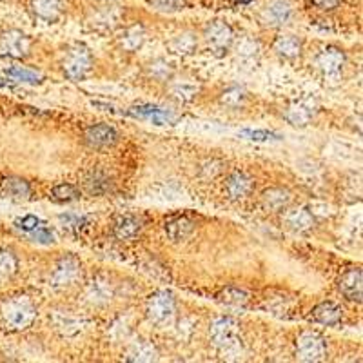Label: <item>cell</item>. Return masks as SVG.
<instances>
[{"instance_id": "4fadbf2b", "label": "cell", "mask_w": 363, "mask_h": 363, "mask_svg": "<svg viewBox=\"0 0 363 363\" xmlns=\"http://www.w3.org/2000/svg\"><path fill=\"white\" fill-rule=\"evenodd\" d=\"M51 322H53L55 329L62 333L64 336L79 335L80 330L86 327V320L79 314H74L73 311H55Z\"/></svg>"}, {"instance_id": "8fae6325", "label": "cell", "mask_w": 363, "mask_h": 363, "mask_svg": "<svg viewBox=\"0 0 363 363\" xmlns=\"http://www.w3.org/2000/svg\"><path fill=\"white\" fill-rule=\"evenodd\" d=\"M115 294V285L106 274H96L86 287V298L93 306H106Z\"/></svg>"}, {"instance_id": "83f0119b", "label": "cell", "mask_w": 363, "mask_h": 363, "mask_svg": "<svg viewBox=\"0 0 363 363\" xmlns=\"http://www.w3.org/2000/svg\"><path fill=\"white\" fill-rule=\"evenodd\" d=\"M167 48H169L174 55L187 57V55H193L194 51L199 50V37H196L193 31H184V33H178L177 37L171 38Z\"/></svg>"}, {"instance_id": "bcb514c9", "label": "cell", "mask_w": 363, "mask_h": 363, "mask_svg": "<svg viewBox=\"0 0 363 363\" xmlns=\"http://www.w3.org/2000/svg\"><path fill=\"white\" fill-rule=\"evenodd\" d=\"M13 84H15V82L9 79L8 74H0V87H11Z\"/></svg>"}, {"instance_id": "ee69618b", "label": "cell", "mask_w": 363, "mask_h": 363, "mask_svg": "<svg viewBox=\"0 0 363 363\" xmlns=\"http://www.w3.org/2000/svg\"><path fill=\"white\" fill-rule=\"evenodd\" d=\"M220 171H222V162L218 160H207L202 165V174L206 178H215L216 174H220Z\"/></svg>"}, {"instance_id": "44dd1931", "label": "cell", "mask_w": 363, "mask_h": 363, "mask_svg": "<svg viewBox=\"0 0 363 363\" xmlns=\"http://www.w3.org/2000/svg\"><path fill=\"white\" fill-rule=\"evenodd\" d=\"M285 225L293 229V231L303 233L313 229L314 225V215L313 211H309L307 207H296V209H291L285 213L284 218Z\"/></svg>"}, {"instance_id": "f546056e", "label": "cell", "mask_w": 363, "mask_h": 363, "mask_svg": "<svg viewBox=\"0 0 363 363\" xmlns=\"http://www.w3.org/2000/svg\"><path fill=\"white\" fill-rule=\"evenodd\" d=\"M274 51H277L280 57L284 58H298L301 55V40L294 35H280V37L274 40Z\"/></svg>"}, {"instance_id": "277c9868", "label": "cell", "mask_w": 363, "mask_h": 363, "mask_svg": "<svg viewBox=\"0 0 363 363\" xmlns=\"http://www.w3.org/2000/svg\"><path fill=\"white\" fill-rule=\"evenodd\" d=\"M145 313H147L149 322H153L155 325L162 327L173 322L174 314H177L173 293L162 289L151 294L147 303H145Z\"/></svg>"}, {"instance_id": "4dcf8cb0", "label": "cell", "mask_w": 363, "mask_h": 363, "mask_svg": "<svg viewBox=\"0 0 363 363\" xmlns=\"http://www.w3.org/2000/svg\"><path fill=\"white\" fill-rule=\"evenodd\" d=\"M84 186L91 194H106L111 189V178L104 171H91L84 180Z\"/></svg>"}, {"instance_id": "5b68a950", "label": "cell", "mask_w": 363, "mask_h": 363, "mask_svg": "<svg viewBox=\"0 0 363 363\" xmlns=\"http://www.w3.org/2000/svg\"><path fill=\"white\" fill-rule=\"evenodd\" d=\"M327 356V343L322 335L306 330L296 338V358L300 362H322Z\"/></svg>"}, {"instance_id": "9c48e42d", "label": "cell", "mask_w": 363, "mask_h": 363, "mask_svg": "<svg viewBox=\"0 0 363 363\" xmlns=\"http://www.w3.org/2000/svg\"><path fill=\"white\" fill-rule=\"evenodd\" d=\"M125 115L133 116V118L138 120H147L155 125H171L174 124L177 115L174 111L167 108H162V106H153V104H140V106H133L125 111Z\"/></svg>"}, {"instance_id": "7a4b0ae2", "label": "cell", "mask_w": 363, "mask_h": 363, "mask_svg": "<svg viewBox=\"0 0 363 363\" xmlns=\"http://www.w3.org/2000/svg\"><path fill=\"white\" fill-rule=\"evenodd\" d=\"M211 340L215 343L218 351L227 356H238L242 351V340H240V327L238 322L231 316L216 318L211 323Z\"/></svg>"}, {"instance_id": "d6986e66", "label": "cell", "mask_w": 363, "mask_h": 363, "mask_svg": "<svg viewBox=\"0 0 363 363\" xmlns=\"http://www.w3.org/2000/svg\"><path fill=\"white\" fill-rule=\"evenodd\" d=\"M31 11L42 22H57L64 11L62 0H31Z\"/></svg>"}, {"instance_id": "603a6c76", "label": "cell", "mask_w": 363, "mask_h": 363, "mask_svg": "<svg viewBox=\"0 0 363 363\" xmlns=\"http://www.w3.org/2000/svg\"><path fill=\"white\" fill-rule=\"evenodd\" d=\"M340 291L351 301H362V271L349 269L340 280Z\"/></svg>"}, {"instance_id": "1f68e13d", "label": "cell", "mask_w": 363, "mask_h": 363, "mask_svg": "<svg viewBox=\"0 0 363 363\" xmlns=\"http://www.w3.org/2000/svg\"><path fill=\"white\" fill-rule=\"evenodd\" d=\"M147 74L157 82H169L174 74L173 64L164 60V58H157L153 62L147 64Z\"/></svg>"}, {"instance_id": "ba28073f", "label": "cell", "mask_w": 363, "mask_h": 363, "mask_svg": "<svg viewBox=\"0 0 363 363\" xmlns=\"http://www.w3.org/2000/svg\"><path fill=\"white\" fill-rule=\"evenodd\" d=\"M80 274V260L74 255L60 256L51 272V285L55 289L69 287Z\"/></svg>"}, {"instance_id": "30bf717a", "label": "cell", "mask_w": 363, "mask_h": 363, "mask_svg": "<svg viewBox=\"0 0 363 363\" xmlns=\"http://www.w3.org/2000/svg\"><path fill=\"white\" fill-rule=\"evenodd\" d=\"M343 64H345V55H343L342 50L335 48V45L325 48L316 58L318 69L322 71L325 79H338L343 69Z\"/></svg>"}, {"instance_id": "9a60e30c", "label": "cell", "mask_w": 363, "mask_h": 363, "mask_svg": "<svg viewBox=\"0 0 363 363\" xmlns=\"http://www.w3.org/2000/svg\"><path fill=\"white\" fill-rule=\"evenodd\" d=\"M164 229L171 242H184V240L193 235L194 229H196V223L189 216H173V218L165 222Z\"/></svg>"}, {"instance_id": "836d02e7", "label": "cell", "mask_w": 363, "mask_h": 363, "mask_svg": "<svg viewBox=\"0 0 363 363\" xmlns=\"http://www.w3.org/2000/svg\"><path fill=\"white\" fill-rule=\"evenodd\" d=\"M245 99H247V93H245L244 87L233 86L223 91L222 96H220V102L229 109H240L245 104Z\"/></svg>"}, {"instance_id": "8992f818", "label": "cell", "mask_w": 363, "mask_h": 363, "mask_svg": "<svg viewBox=\"0 0 363 363\" xmlns=\"http://www.w3.org/2000/svg\"><path fill=\"white\" fill-rule=\"evenodd\" d=\"M203 37H206L211 51H213L216 57H222V55H225L227 51H229V48L233 45V40H235L233 28L223 21L209 22L206 28V31H203Z\"/></svg>"}, {"instance_id": "e575fe53", "label": "cell", "mask_w": 363, "mask_h": 363, "mask_svg": "<svg viewBox=\"0 0 363 363\" xmlns=\"http://www.w3.org/2000/svg\"><path fill=\"white\" fill-rule=\"evenodd\" d=\"M60 225L69 233H80L89 225V216L86 215H77V213H64L58 216Z\"/></svg>"}, {"instance_id": "60d3db41", "label": "cell", "mask_w": 363, "mask_h": 363, "mask_svg": "<svg viewBox=\"0 0 363 363\" xmlns=\"http://www.w3.org/2000/svg\"><path fill=\"white\" fill-rule=\"evenodd\" d=\"M29 238L33 240V242H37V244H44V245H50V244H55V233L51 231L50 227H45V223H42L40 227H37L35 231L29 233Z\"/></svg>"}, {"instance_id": "7c38bea8", "label": "cell", "mask_w": 363, "mask_h": 363, "mask_svg": "<svg viewBox=\"0 0 363 363\" xmlns=\"http://www.w3.org/2000/svg\"><path fill=\"white\" fill-rule=\"evenodd\" d=\"M293 17V8L287 0H272L264 8L260 15V21L265 26H271V28H278V26H284L291 21Z\"/></svg>"}, {"instance_id": "ab89813d", "label": "cell", "mask_w": 363, "mask_h": 363, "mask_svg": "<svg viewBox=\"0 0 363 363\" xmlns=\"http://www.w3.org/2000/svg\"><path fill=\"white\" fill-rule=\"evenodd\" d=\"M260 44L255 40V38H242L236 45V51H238V57L245 58V60H252L260 55Z\"/></svg>"}, {"instance_id": "d4e9b609", "label": "cell", "mask_w": 363, "mask_h": 363, "mask_svg": "<svg viewBox=\"0 0 363 363\" xmlns=\"http://www.w3.org/2000/svg\"><path fill=\"white\" fill-rule=\"evenodd\" d=\"M343 311L335 301H323L313 311V320L322 325H338L342 322Z\"/></svg>"}, {"instance_id": "7dc6e473", "label": "cell", "mask_w": 363, "mask_h": 363, "mask_svg": "<svg viewBox=\"0 0 363 363\" xmlns=\"http://www.w3.org/2000/svg\"><path fill=\"white\" fill-rule=\"evenodd\" d=\"M235 4H240V6H245V4H251L252 0H233Z\"/></svg>"}, {"instance_id": "ffe728a7", "label": "cell", "mask_w": 363, "mask_h": 363, "mask_svg": "<svg viewBox=\"0 0 363 363\" xmlns=\"http://www.w3.org/2000/svg\"><path fill=\"white\" fill-rule=\"evenodd\" d=\"M145 38H147V33H145L144 26L133 24L122 31V35L118 37V45L128 53H135L144 45Z\"/></svg>"}, {"instance_id": "7402d4cb", "label": "cell", "mask_w": 363, "mask_h": 363, "mask_svg": "<svg viewBox=\"0 0 363 363\" xmlns=\"http://www.w3.org/2000/svg\"><path fill=\"white\" fill-rule=\"evenodd\" d=\"M291 200H293V196H291L289 191L281 189V187H271L262 194V206L272 213H280V211L287 209Z\"/></svg>"}, {"instance_id": "b9f144b4", "label": "cell", "mask_w": 363, "mask_h": 363, "mask_svg": "<svg viewBox=\"0 0 363 363\" xmlns=\"http://www.w3.org/2000/svg\"><path fill=\"white\" fill-rule=\"evenodd\" d=\"M186 2L187 0H151V6L162 13H177L184 9Z\"/></svg>"}, {"instance_id": "7bdbcfd3", "label": "cell", "mask_w": 363, "mask_h": 363, "mask_svg": "<svg viewBox=\"0 0 363 363\" xmlns=\"http://www.w3.org/2000/svg\"><path fill=\"white\" fill-rule=\"evenodd\" d=\"M42 223H44V222H42V220L38 218V216L26 215V216H22V218H18L17 222H15V227H17L18 231H22V233H26V235H29V233L35 231L37 227H40Z\"/></svg>"}, {"instance_id": "52a82bcc", "label": "cell", "mask_w": 363, "mask_h": 363, "mask_svg": "<svg viewBox=\"0 0 363 363\" xmlns=\"http://www.w3.org/2000/svg\"><path fill=\"white\" fill-rule=\"evenodd\" d=\"M29 51H31V38L21 29H9L0 35V57L21 60L28 57Z\"/></svg>"}, {"instance_id": "74e56055", "label": "cell", "mask_w": 363, "mask_h": 363, "mask_svg": "<svg viewBox=\"0 0 363 363\" xmlns=\"http://www.w3.org/2000/svg\"><path fill=\"white\" fill-rule=\"evenodd\" d=\"M51 196H53V200H57L60 203H69L80 199V191L73 184H58L51 191Z\"/></svg>"}, {"instance_id": "cb8c5ba5", "label": "cell", "mask_w": 363, "mask_h": 363, "mask_svg": "<svg viewBox=\"0 0 363 363\" xmlns=\"http://www.w3.org/2000/svg\"><path fill=\"white\" fill-rule=\"evenodd\" d=\"M124 358L128 362H155L158 359V351L147 340H136L128 347Z\"/></svg>"}, {"instance_id": "5bb4252c", "label": "cell", "mask_w": 363, "mask_h": 363, "mask_svg": "<svg viewBox=\"0 0 363 363\" xmlns=\"http://www.w3.org/2000/svg\"><path fill=\"white\" fill-rule=\"evenodd\" d=\"M252 187H255V182L244 171H235V173L229 174L225 182V191L229 194L231 200H244L251 194Z\"/></svg>"}, {"instance_id": "f6af8a7d", "label": "cell", "mask_w": 363, "mask_h": 363, "mask_svg": "<svg viewBox=\"0 0 363 363\" xmlns=\"http://www.w3.org/2000/svg\"><path fill=\"white\" fill-rule=\"evenodd\" d=\"M314 8L322 9V11H333V9L338 8L340 0H311Z\"/></svg>"}, {"instance_id": "f35d334b", "label": "cell", "mask_w": 363, "mask_h": 363, "mask_svg": "<svg viewBox=\"0 0 363 363\" xmlns=\"http://www.w3.org/2000/svg\"><path fill=\"white\" fill-rule=\"evenodd\" d=\"M240 136L252 142H280L284 138L280 133L267 131V129H244V131H240Z\"/></svg>"}, {"instance_id": "ac0fdd59", "label": "cell", "mask_w": 363, "mask_h": 363, "mask_svg": "<svg viewBox=\"0 0 363 363\" xmlns=\"http://www.w3.org/2000/svg\"><path fill=\"white\" fill-rule=\"evenodd\" d=\"M144 229V220L136 215L118 216L113 225V231L118 240H135Z\"/></svg>"}, {"instance_id": "3957f363", "label": "cell", "mask_w": 363, "mask_h": 363, "mask_svg": "<svg viewBox=\"0 0 363 363\" xmlns=\"http://www.w3.org/2000/svg\"><path fill=\"white\" fill-rule=\"evenodd\" d=\"M93 67V55L82 42H74L62 58V71L69 80H84Z\"/></svg>"}, {"instance_id": "6da1fadb", "label": "cell", "mask_w": 363, "mask_h": 363, "mask_svg": "<svg viewBox=\"0 0 363 363\" xmlns=\"http://www.w3.org/2000/svg\"><path fill=\"white\" fill-rule=\"evenodd\" d=\"M2 313V320H4L6 327L11 330H24L31 327V323L37 318V307L31 301V298L24 296H13L6 300L0 307Z\"/></svg>"}, {"instance_id": "e0dca14e", "label": "cell", "mask_w": 363, "mask_h": 363, "mask_svg": "<svg viewBox=\"0 0 363 363\" xmlns=\"http://www.w3.org/2000/svg\"><path fill=\"white\" fill-rule=\"evenodd\" d=\"M200 93V82H196L194 79H171V86H169V95L171 99L177 100L180 104L191 102L193 99H196V95Z\"/></svg>"}, {"instance_id": "484cf974", "label": "cell", "mask_w": 363, "mask_h": 363, "mask_svg": "<svg viewBox=\"0 0 363 363\" xmlns=\"http://www.w3.org/2000/svg\"><path fill=\"white\" fill-rule=\"evenodd\" d=\"M118 18L120 15L115 8H102L91 15L89 24L91 28L100 31V33H108V31H113L118 26Z\"/></svg>"}, {"instance_id": "d590c367", "label": "cell", "mask_w": 363, "mask_h": 363, "mask_svg": "<svg viewBox=\"0 0 363 363\" xmlns=\"http://www.w3.org/2000/svg\"><path fill=\"white\" fill-rule=\"evenodd\" d=\"M18 269L17 256L9 249H0V281L11 278Z\"/></svg>"}, {"instance_id": "f1b7e54d", "label": "cell", "mask_w": 363, "mask_h": 363, "mask_svg": "<svg viewBox=\"0 0 363 363\" xmlns=\"http://www.w3.org/2000/svg\"><path fill=\"white\" fill-rule=\"evenodd\" d=\"M285 120L294 128H306L313 118V109L303 102L291 104L289 108L285 109Z\"/></svg>"}, {"instance_id": "8d00e7d4", "label": "cell", "mask_w": 363, "mask_h": 363, "mask_svg": "<svg viewBox=\"0 0 363 363\" xmlns=\"http://www.w3.org/2000/svg\"><path fill=\"white\" fill-rule=\"evenodd\" d=\"M218 298L222 303L231 307H244L249 301V294L244 289H238V287H227L218 294Z\"/></svg>"}, {"instance_id": "2e32d148", "label": "cell", "mask_w": 363, "mask_h": 363, "mask_svg": "<svg viewBox=\"0 0 363 363\" xmlns=\"http://www.w3.org/2000/svg\"><path fill=\"white\" fill-rule=\"evenodd\" d=\"M118 138V133L109 124H96L87 128L86 142L91 147H109Z\"/></svg>"}, {"instance_id": "d6a6232c", "label": "cell", "mask_w": 363, "mask_h": 363, "mask_svg": "<svg viewBox=\"0 0 363 363\" xmlns=\"http://www.w3.org/2000/svg\"><path fill=\"white\" fill-rule=\"evenodd\" d=\"M6 74H8L9 79L13 82H22V84H40L44 80L38 71L33 69H28V67H22V66H11L6 69Z\"/></svg>"}, {"instance_id": "4316f807", "label": "cell", "mask_w": 363, "mask_h": 363, "mask_svg": "<svg viewBox=\"0 0 363 363\" xmlns=\"http://www.w3.org/2000/svg\"><path fill=\"white\" fill-rule=\"evenodd\" d=\"M0 189L4 193L6 199L11 200H28L31 196V187L24 178L18 177H8L2 180Z\"/></svg>"}]
</instances>
